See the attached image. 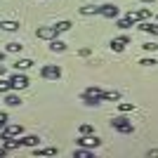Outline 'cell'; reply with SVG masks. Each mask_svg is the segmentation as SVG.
<instances>
[{"instance_id": "obj_8", "label": "cell", "mask_w": 158, "mask_h": 158, "mask_svg": "<svg viewBox=\"0 0 158 158\" xmlns=\"http://www.w3.org/2000/svg\"><path fill=\"white\" fill-rule=\"evenodd\" d=\"M127 45H130V38H127V35H118V38L111 40V50L113 52H123Z\"/></svg>"}, {"instance_id": "obj_18", "label": "cell", "mask_w": 158, "mask_h": 158, "mask_svg": "<svg viewBox=\"0 0 158 158\" xmlns=\"http://www.w3.org/2000/svg\"><path fill=\"white\" fill-rule=\"evenodd\" d=\"M83 102H85L87 106H97V104H102V97H94V94L83 92Z\"/></svg>"}, {"instance_id": "obj_31", "label": "cell", "mask_w": 158, "mask_h": 158, "mask_svg": "<svg viewBox=\"0 0 158 158\" xmlns=\"http://www.w3.org/2000/svg\"><path fill=\"white\" fill-rule=\"evenodd\" d=\"M5 125H7V113H2V111H0V130H2Z\"/></svg>"}, {"instance_id": "obj_6", "label": "cell", "mask_w": 158, "mask_h": 158, "mask_svg": "<svg viewBox=\"0 0 158 158\" xmlns=\"http://www.w3.org/2000/svg\"><path fill=\"white\" fill-rule=\"evenodd\" d=\"M99 14H102V17H106V19H118L120 10L113 5V2H106V5H99Z\"/></svg>"}, {"instance_id": "obj_10", "label": "cell", "mask_w": 158, "mask_h": 158, "mask_svg": "<svg viewBox=\"0 0 158 158\" xmlns=\"http://www.w3.org/2000/svg\"><path fill=\"white\" fill-rule=\"evenodd\" d=\"M130 17L135 19V24H137V21H146L149 17H151V10H149V7H142V10H137V12H130Z\"/></svg>"}, {"instance_id": "obj_3", "label": "cell", "mask_w": 158, "mask_h": 158, "mask_svg": "<svg viewBox=\"0 0 158 158\" xmlns=\"http://www.w3.org/2000/svg\"><path fill=\"white\" fill-rule=\"evenodd\" d=\"M10 83H12V90H24V87H28V76H24L21 71H17V73H12L10 76Z\"/></svg>"}, {"instance_id": "obj_21", "label": "cell", "mask_w": 158, "mask_h": 158, "mask_svg": "<svg viewBox=\"0 0 158 158\" xmlns=\"http://www.w3.org/2000/svg\"><path fill=\"white\" fill-rule=\"evenodd\" d=\"M71 21H57L54 24V28H57V33H66V31H71Z\"/></svg>"}, {"instance_id": "obj_11", "label": "cell", "mask_w": 158, "mask_h": 158, "mask_svg": "<svg viewBox=\"0 0 158 158\" xmlns=\"http://www.w3.org/2000/svg\"><path fill=\"white\" fill-rule=\"evenodd\" d=\"M0 31H7V33H12V31H19V21L2 19V21H0Z\"/></svg>"}, {"instance_id": "obj_14", "label": "cell", "mask_w": 158, "mask_h": 158, "mask_svg": "<svg viewBox=\"0 0 158 158\" xmlns=\"http://www.w3.org/2000/svg\"><path fill=\"white\" fill-rule=\"evenodd\" d=\"M5 104L7 106H19L21 104V97H19V94H14L12 90H10V92L5 94Z\"/></svg>"}, {"instance_id": "obj_4", "label": "cell", "mask_w": 158, "mask_h": 158, "mask_svg": "<svg viewBox=\"0 0 158 158\" xmlns=\"http://www.w3.org/2000/svg\"><path fill=\"white\" fill-rule=\"evenodd\" d=\"M78 146H85V149H97V146H102V139H99L97 135H80Z\"/></svg>"}, {"instance_id": "obj_20", "label": "cell", "mask_w": 158, "mask_h": 158, "mask_svg": "<svg viewBox=\"0 0 158 158\" xmlns=\"http://www.w3.org/2000/svg\"><path fill=\"white\" fill-rule=\"evenodd\" d=\"M73 156H76V158H92V149L80 146V149H76V151H73Z\"/></svg>"}, {"instance_id": "obj_33", "label": "cell", "mask_w": 158, "mask_h": 158, "mask_svg": "<svg viewBox=\"0 0 158 158\" xmlns=\"http://www.w3.org/2000/svg\"><path fill=\"white\" fill-rule=\"evenodd\" d=\"M149 156H153V158H158V149H151V151H149Z\"/></svg>"}, {"instance_id": "obj_5", "label": "cell", "mask_w": 158, "mask_h": 158, "mask_svg": "<svg viewBox=\"0 0 158 158\" xmlns=\"http://www.w3.org/2000/svg\"><path fill=\"white\" fill-rule=\"evenodd\" d=\"M24 135V125H5L0 130V139H7V137H21Z\"/></svg>"}, {"instance_id": "obj_27", "label": "cell", "mask_w": 158, "mask_h": 158, "mask_svg": "<svg viewBox=\"0 0 158 158\" xmlns=\"http://www.w3.org/2000/svg\"><path fill=\"white\" fill-rule=\"evenodd\" d=\"M10 90H12V83H10V80H2V78H0V94H7Z\"/></svg>"}, {"instance_id": "obj_1", "label": "cell", "mask_w": 158, "mask_h": 158, "mask_svg": "<svg viewBox=\"0 0 158 158\" xmlns=\"http://www.w3.org/2000/svg\"><path fill=\"white\" fill-rule=\"evenodd\" d=\"M111 127H113V130H118V132H123V135H132V132H135L132 120H127L125 116H116V118L111 120Z\"/></svg>"}, {"instance_id": "obj_9", "label": "cell", "mask_w": 158, "mask_h": 158, "mask_svg": "<svg viewBox=\"0 0 158 158\" xmlns=\"http://www.w3.org/2000/svg\"><path fill=\"white\" fill-rule=\"evenodd\" d=\"M137 28L144 33H151V35H158V24H151V21H137Z\"/></svg>"}, {"instance_id": "obj_35", "label": "cell", "mask_w": 158, "mask_h": 158, "mask_svg": "<svg viewBox=\"0 0 158 158\" xmlns=\"http://www.w3.org/2000/svg\"><path fill=\"white\" fill-rule=\"evenodd\" d=\"M139 2H156V0H139Z\"/></svg>"}, {"instance_id": "obj_25", "label": "cell", "mask_w": 158, "mask_h": 158, "mask_svg": "<svg viewBox=\"0 0 158 158\" xmlns=\"http://www.w3.org/2000/svg\"><path fill=\"white\" fill-rule=\"evenodd\" d=\"M118 109L123 113H127V111H135V104L132 102H118Z\"/></svg>"}, {"instance_id": "obj_32", "label": "cell", "mask_w": 158, "mask_h": 158, "mask_svg": "<svg viewBox=\"0 0 158 158\" xmlns=\"http://www.w3.org/2000/svg\"><path fill=\"white\" fill-rule=\"evenodd\" d=\"M7 73V69H5V64H2V61H0V78H2V76H5Z\"/></svg>"}, {"instance_id": "obj_28", "label": "cell", "mask_w": 158, "mask_h": 158, "mask_svg": "<svg viewBox=\"0 0 158 158\" xmlns=\"http://www.w3.org/2000/svg\"><path fill=\"white\" fill-rule=\"evenodd\" d=\"M85 92H87V94H94V97H102V92H104V90H102V87H94V85H90V87L85 90Z\"/></svg>"}, {"instance_id": "obj_24", "label": "cell", "mask_w": 158, "mask_h": 158, "mask_svg": "<svg viewBox=\"0 0 158 158\" xmlns=\"http://www.w3.org/2000/svg\"><path fill=\"white\" fill-rule=\"evenodd\" d=\"M21 50H24V45H21V43H7V52L17 54V52H21Z\"/></svg>"}, {"instance_id": "obj_23", "label": "cell", "mask_w": 158, "mask_h": 158, "mask_svg": "<svg viewBox=\"0 0 158 158\" xmlns=\"http://www.w3.org/2000/svg\"><path fill=\"white\" fill-rule=\"evenodd\" d=\"M33 153L35 156H54L57 149H38V146H33Z\"/></svg>"}, {"instance_id": "obj_15", "label": "cell", "mask_w": 158, "mask_h": 158, "mask_svg": "<svg viewBox=\"0 0 158 158\" xmlns=\"http://www.w3.org/2000/svg\"><path fill=\"white\" fill-rule=\"evenodd\" d=\"M2 142H5V149L7 151H10V149H21V139H17V137H7V139H2Z\"/></svg>"}, {"instance_id": "obj_19", "label": "cell", "mask_w": 158, "mask_h": 158, "mask_svg": "<svg viewBox=\"0 0 158 158\" xmlns=\"http://www.w3.org/2000/svg\"><path fill=\"white\" fill-rule=\"evenodd\" d=\"M31 66H33V59H17L14 69H17V71H26V69H31Z\"/></svg>"}, {"instance_id": "obj_34", "label": "cell", "mask_w": 158, "mask_h": 158, "mask_svg": "<svg viewBox=\"0 0 158 158\" xmlns=\"http://www.w3.org/2000/svg\"><path fill=\"white\" fill-rule=\"evenodd\" d=\"M0 61H5V52H0Z\"/></svg>"}, {"instance_id": "obj_16", "label": "cell", "mask_w": 158, "mask_h": 158, "mask_svg": "<svg viewBox=\"0 0 158 158\" xmlns=\"http://www.w3.org/2000/svg\"><path fill=\"white\" fill-rule=\"evenodd\" d=\"M116 26H118V28H123V31H125V28L135 26V19H132L130 14H127V17H123V19H118V21H116Z\"/></svg>"}, {"instance_id": "obj_36", "label": "cell", "mask_w": 158, "mask_h": 158, "mask_svg": "<svg viewBox=\"0 0 158 158\" xmlns=\"http://www.w3.org/2000/svg\"><path fill=\"white\" fill-rule=\"evenodd\" d=\"M156 19H158V14H156Z\"/></svg>"}, {"instance_id": "obj_29", "label": "cell", "mask_w": 158, "mask_h": 158, "mask_svg": "<svg viewBox=\"0 0 158 158\" xmlns=\"http://www.w3.org/2000/svg\"><path fill=\"white\" fill-rule=\"evenodd\" d=\"M142 47H144L146 52H158V43H144Z\"/></svg>"}, {"instance_id": "obj_12", "label": "cell", "mask_w": 158, "mask_h": 158, "mask_svg": "<svg viewBox=\"0 0 158 158\" xmlns=\"http://www.w3.org/2000/svg\"><path fill=\"white\" fill-rule=\"evenodd\" d=\"M21 144L33 149V146H40V137L38 135H26V137H21Z\"/></svg>"}, {"instance_id": "obj_30", "label": "cell", "mask_w": 158, "mask_h": 158, "mask_svg": "<svg viewBox=\"0 0 158 158\" xmlns=\"http://www.w3.org/2000/svg\"><path fill=\"white\" fill-rule=\"evenodd\" d=\"M139 64H142V66H156V64H158V61H156V59H153V57H144V59L139 61Z\"/></svg>"}, {"instance_id": "obj_13", "label": "cell", "mask_w": 158, "mask_h": 158, "mask_svg": "<svg viewBox=\"0 0 158 158\" xmlns=\"http://www.w3.org/2000/svg\"><path fill=\"white\" fill-rule=\"evenodd\" d=\"M50 50H52V52H66V43L59 40V35H57V38L50 40Z\"/></svg>"}, {"instance_id": "obj_17", "label": "cell", "mask_w": 158, "mask_h": 158, "mask_svg": "<svg viewBox=\"0 0 158 158\" xmlns=\"http://www.w3.org/2000/svg\"><path fill=\"white\" fill-rule=\"evenodd\" d=\"M80 14H83V17H92V14H99V5H85V7H80Z\"/></svg>"}, {"instance_id": "obj_2", "label": "cell", "mask_w": 158, "mask_h": 158, "mask_svg": "<svg viewBox=\"0 0 158 158\" xmlns=\"http://www.w3.org/2000/svg\"><path fill=\"white\" fill-rule=\"evenodd\" d=\"M40 76L45 80H59L61 78V66L57 64H45L43 69H40Z\"/></svg>"}, {"instance_id": "obj_7", "label": "cell", "mask_w": 158, "mask_h": 158, "mask_svg": "<svg viewBox=\"0 0 158 158\" xmlns=\"http://www.w3.org/2000/svg\"><path fill=\"white\" fill-rule=\"evenodd\" d=\"M35 35H38L40 40H52V38H57L59 33H57V28H54V24H52V26H40L38 31H35Z\"/></svg>"}, {"instance_id": "obj_22", "label": "cell", "mask_w": 158, "mask_h": 158, "mask_svg": "<svg viewBox=\"0 0 158 158\" xmlns=\"http://www.w3.org/2000/svg\"><path fill=\"white\" fill-rule=\"evenodd\" d=\"M102 99H104V102H118L120 92H116V90H113V92H102Z\"/></svg>"}, {"instance_id": "obj_26", "label": "cell", "mask_w": 158, "mask_h": 158, "mask_svg": "<svg viewBox=\"0 0 158 158\" xmlns=\"http://www.w3.org/2000/svg\"><path fill=\"white\" fill-rule=\"evenodd\" d=\"M78 132L80 135H94V127L90 125V123H83V125L78 127Z\"/></svg>"}]
</instances>
